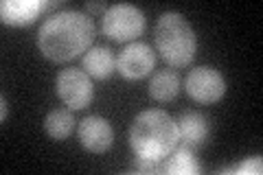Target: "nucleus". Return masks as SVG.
I'll return each instance as SVG.
<instances>
[{
  "instance_id": "20e7f679",
  "label": "nucleus",
  "mask_w": 263,
  "mask_h": 175,
  "mask_svg": "<svg viewBox=\"0 0 263 175\" xmlns=\"http://www.w3.org/2000/svg\"><path fill=\"white\" fill-rule=\"evenodd\" d=\"M145 31V15L134 5L121 3L103 13V33L114 42H132Z\"/></svg>"
},
{
  "instance_id": "4468645a",
  "label": "nucleus",
  "mask_w": 263,
  "mask_h": 175,
  "mask_svg": "<svg viewBox=\"0 0 263 175\" xmlns=\"http://www.w3.org/2000/svg\"><path fill=\"white\" fill-rule=\"evenodd\" d=\"M75 123L77 121H75V116H72L70 110H66V107H55V110H51L46 114L44 129L53 140H66L72 134V129H75Z\"/></svg>"
},
{
  "instance_id": "1a4fd4ad",
  "label": "nucleus",
  "mask_w": 263,
  "mask_h": 175,
  "mask_svg": "<svg viewBox=\"0 0 263 175\" xmlns=\"http://www.w3.org/2000/svg\"><path fill=\"white\" fill-rule=\"evenodd\" d=\"M60 3H46V0H5L0 5V15H3L5 24L11 27H27V24L35 22V18L42 11L55 9Z\"/></svg>"
},
{
  "instance_id": "6e6552de",
  "label": "nucleus",
  "mask_w": 263,
  "mask_h": 175,
  "mask_svg": "<svg viewBox=\"0 0 263 175\" xmlns=\"http://www.w3.org/2000/svg\"><path fill=\"white\" fill-rule=\"evenodd\" d=\"M79 140L88 151L105 153L110 151V147L114 143V129L103 116L90 114L84 121H79Z\"/></svg>"
},
{
  "instance_id": "f3484780",
  "label": "nucleus",
  "mask_w": 263,
  "mask_h": 175,
  "mask_svg": "<svg viewBox=\"0 0 263 175\" xmlns=\"http://www.w3.org/2000/svg\"><path fill=\"white\" fill-rule=\"evenodd\" d=\"M0 103H3V114H0V119L7 121V110H9V105H7V99L3 96V99H0Z\"/></svg>"
},
{
  "instance_id": "f03ea898",
  "label": "nucleus",
  "mask_w": 263,
  "mask_h": 175,
  "mask_svg": "<svg viewBox=\"0 0 263 175\" xmlns=\"http://www.w3.org/2000/svg\"><path fill=\"white\" fill-rule=\"evenodd\" d=\"M178 143V125L164 110H145L129 127V147L143 160L162 162Z\"/></svg>"
},
{
  "instance_id": "7ed1b4c3",
  "label": "nucleus",
  "mask_w": 263,
  "mask_h": 175,
  "mask_svg": "<svg viewBox=\"0 0 263 175\" xmlns=\"http://www.w3.org/2000/svg\"><path fill=\"white\" fill-rule=\"evenodd\" d=\"M154 40H156V51L160 53V57L169 66L184 68V66L193 62L197 40L191 24H189V20L182 13L176 11L162 13L158 22H156Z\"/></svg>"
},
{
  "instance_id": "2eb2a0df",
  "label": "nucleus",
  "mask_w": 263,
  "mask_h": 175,
  "mask_svg": "<svg viewBox=\"0 0 263 175\" xmlns=\"http://www.w3.org/2000/svg\"><path fill=\"white\" fill-rule=\"evenodd\" d=\"M233 173H261V158H248L243 164L235 166V169H230Z\"/></svg>"
},
{
  "instance_id": "f257e3e1",
  "label": "nucleus",
  "mask_w": 263,
  "mask_h": 175,
  "mask_svg": "<svg viewBox=\"0 0 263 175\" xmlns=\"http://www.w3.org/2000/svg\"><path fill=\"white\" fill-rule=\"evenodd\" d=\"M95 40V22L81 11H60L46 18L37 31V46L46 60L70 62L88 53Z\"/></svg>"
},
{
  "instance_id": "39448f33",
  "label": "nucleus",
  "mask_w": 263,
  "mask_h": 175,
  "mask_svg": "<svg viewBox=\"0 0 263 175\" xmlns=\"http://www.w3.org/2000/svg\"><path fill=\"white\" fill-rule=\"evenodd\" d=\"M57 96L62 99L68 110H86L95 99L92 79L86 74V70L79 68H64L55 79Z\"/></svg>"
},
{
  "instance_id": "f8f14e48",
  "label": "nucleus",
  "mask_w": 263,
  "mask_h": 175,
  "mask_svg": "<svg viewBox=\"0 0 263 175\" xmlns=\"http://www.w3.org/2000/svg\"><path fill=\"white\" fill-rule=\"evenodd\" d=\"M164 160L167 162H164L162 171L169 175H197L202 171L193 151H191V147H186V145H182V147L176 145V149L164 158Z\"/></svg>"
},
{
  "instance_id": "ddd939ff",
  "label": "nucleus",
  "mask_w": 263,
  "mask_h": 175,
  "mask_svg": "<svg viewBox=\"0 0 263 175\" xmlns=\"http://www.w3.org/2000/svg\"><path fill=\"white\" fill-rule=\"evenodd\" d=\"M180 92V77L176 70H158L149 81V96L160 103L174 101Z\"/></svg>"
},
{
  "instance_id": "9b49d317",
  "label": "nucleus",
  "mask_w": 263,
  "mask_h": 175,
  "mask_svg": "<svg viewBox=\"0 0 263 175\" xmlns=\"http://www.w3.org/2000/svg\"><path fill=\"white\" fill-rule=\"evenodd\" d=\"M81 66H84L81 70H86V74L90 79L103 81V79L112 77L114 68H117V60H114V53L110 51L108 46H92L84 55Z\"/></svg>"
},
{
  "instance_id": "423d86ee",
  "label": "nucleus",
  "mask_w": 263,
  "mask_h": 175,
  "mask_svg": "<svg viewBox=\"0 0 263 175\" xmlns=\"http://www.w3.org/2000/svg\"><path fill=\"white\" fill-rule=\"evenodd\" d=\"M186 94L197 103H217L226 94V81L213 66H197L186 74Z\"/></svg>"
},
{
  "instance_id": "0eeeda50",
  "label": "nucleus",
  "mask_w": 263,
  "mask_h": 175,
  "mask_svg": "<svg viewBox=\"0 0 263 175\" xmlns=\"http://www.w3.org/2000/svg\"><path fill=\"white\" fill-rule=\"evenodd\" d=\"M154 66L156 53L149 44H143V42H132L117 55V70L132 81L147 77L154 70Z\"/></svg>"
},
{
  "instance_id": "9d476101",
  "label": "nucleus",
  "mask_w": 263,
  "mask_h": 175,
  "mask_svg": "<svg viewBox=\"0 0 263 175\" xmlns=\"http://www.w3.org/2000/svg\"><path fill=\"white\" fill-rule=\"evenodd\" d=\"M178 134L186 147H200L209 138V121L200 112H182L178 116Z\"/></svg>"
},
{
  "instance_id": "dca6fc26",
  "label": "nucleus",
  "mask_w": 263,
  "mask_h": 175,
  "mask_svg": "<svg viewBox=\"0 0 263 175\" xmlns=\"http://www.w3.org/2000/svg\"><path fill=\"white\" fill-rule=\"evenodd\" d=\"M86 9H88V11H92V13H101V11L105 13V11H108V7H105L103 3H88V5H86Z\"/></svg>"
}]
</instances>
